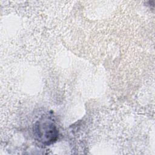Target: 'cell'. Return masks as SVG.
Here are the masks:
<instances>
[{
    "label": "cell",
    "mask_w": 155,
    "mask_h": 155,
    "mask_svg": "<svg viewBox=\"0 0 155 155\" xmlns=\"http://www.w3.org/2000/svg\"><path fill=\"white\" fill-rule=\"evenodd\" d=\"M33 134L35 139L43 145L55 142L59 136V131L53 118L49 115L42 116L34 125Z\"/></svg>",
    "instance_id": "obj_1"
}]
</instances>
